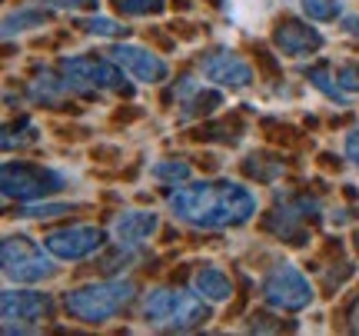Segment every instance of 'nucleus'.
I'll list each match as a JSON object with an SVG mask.
<instances>
[{"mask_svg": "<svg viewBox=\"0 0 359 336\" xmlns=\"http://www.w3.org/2000/svg\"><path fill=\"white\" fill-rule=\"evenodd\" d=\"M173 217L190 227L203 230H223V227H240L257 213V194L243 183H190L170 194Z\"/></svg>", "mask_w": 359, "mask_h": 336, "instance_id": "f257e3e1", "label": "nucleus"}, {"mask_svg": "<svg viewBox=\"0 0 359 336\" xmlns=\"http://www.w3.org/2000/svg\"><path fill=\"white\" fill-rule=\"evenodd\" d=\"M133 293L137 290L130 280H103V283H90L67 293L64 307L70 316H77L83 323H107L133 300Z\"/></svg>", "mask_w": 359, "mask_h": 336, "instance_id": "f03ea898", "label": "nucleus"}, {"mask_svg": "<svg viewBox=\"0 0 359 336\" xmlns=\"http://www.w3.org/2000/svg\"><path fill=\"white\" fill-rule=\"evenodd\" d=\"M206 300L190 290H154L143 300V320L160 330H190L203 323Z\"/></svg>", "mask_w": 359, "mask_h": 336, "instance_id": "7ed1b4c3", "label": "nucleus"}, {"mask_svg": "<svg viewBox=\"0 0 359 336\" xmlns=\"http://www.w3.org/2000/svg\"><path fill=\"white\" fill-rule=\"evenodd\" d=\"M4 276L11 283H40L53 276V260L43 257V250L34 240L11 236L4 240Z\"/></svg>", "mask_w": 359, "mask_h": 336, "instance_id": "20e7f679", "label": "nucleus"}, {"mask_svg": "<svg viewBox=\"0 0 359 336\" xmlns=\"http://www.w3.org/2000/svg\"><path fill=\"white\" fill-rule=\"evenodd\" d=\"M263 300L273 310H286V313L306 310L313 303V286H309V280L296 267L283 263V267H276L263 280Z\"/></svg>", "mask_w": 359, "mask_h": 336, "instance_id": "39448f33", "label": "nucleus"}, {"mask_svg": "<svg viewBox=\"0 0 359 336\" xmlns=\"http://www.w3.org/2000/svg\"><path fill=\"white\" fill-rule=\"evenodd\" d=\"M53 303L43 293H4V330L7 333H30L43 323V316H50Z\"/></svg>", "mask_w": 359, "mask_h": 336, "instance_id": "423d86ee", "label": "nucleus"}, {"mask_svg": "<svg viewBox=\"0 0 359 336\" xmlns=\"http://www.w3.org/2000/svg\"><path fill=\"white\" fill-rule=\"evenodd\" d=\"M64 80L70 90L90 93V90H114L123 83V74L110 60H90V57H74L64 60Z\"/></svg>", "mask_w": 359, "mask_h": 336, "instance_id": "0eeeda50", "label": "nucleus"}, {"mask_svg": "<svg viewBox=\"0 0 359 336\" xmlns=\"http://www.w3.org/2000/svg\"><path fill=\"white\" fill-rule=\"evenodd\" d=\"M110 60H114L123 74H130L133 80H140V83H163L170 74L167 60H160L156 53L143 51L137 43H116L114 51H110Z\"/></svg>", "mask_w": 359, "mask_h": 336, "instance_id": "6e6552de", "label": "nucleus"}, {"mask_svg": "<svg viewBox=\"0 0 359 336\" xmlns=\"http://www.w3.org/2000/svg\"><path fill=\"white\" fill-rule=\"evenodd\" d=\"M43 246L60 260H83V257L97 253V250L103 246V230L100 227H87V223L67 227V230L50 233V236L43 240Z\"/></svg>", "mask_w": 359, "mask_h": 336, "instance_id": "1a4fd4ad", "label": "nucleus"}, {"mask_svg": "<svg viewBox=\"0 0 359 336\" xmlns=\"http://www.w3.org/2000/svg\"><path fill=\"white\" fill-rule=\"evenodd\" d=\"M57 187H60V180L47 170L27 167V163H7L4 167V196L30 200V196H43L47 190H57Z\"/></svg>", "mask_w": 359, "mask_h": 336, "instance_id": "9d476101", "label": "nucleus"}, {"mask_svg": "<svg viewBox=\"0 0 359 336\" xmlns=\"http://www.w3.org/2000/svg\"><path fill=\"white\" fill-rule=\"evenodd\" d=\"M200 67H203L206 80H213L219 87L240 90V87H250V83H253V67L246 64L243 57H236V53H230V51L210 53Z\"/></svg>", "mask_w": 359, "mask_h": 336, "instance_id": "9b49d317", "label": "nucleus"}, {"mask_svg": "<svg viewBox=\"0 0 359 336\" xmlns=\"http://www.w3.org/2000/svg\"><path fill=\"white\" fill-rule=\"evenodd\" d=\"M156 227H160V217L154 210H127V213H120L114 220V236L120 246H133L150 240L156 233Z\"/></svg>", "mask_w": 359, "mask_h": 336, "instance_id": "f8f14e48", "label": "nucleus"}, {"mask_svg": "<svg viewBox=\"0 0 359 336\" xmlns=\"http://www.w3.org/2000/svg\"><path fill=\"white\" fill-rule=\"evenodd\" d=\"M273 43H276V51L286 53V57H306V53H313V51H320L323 47V34L316 30V27L290 20V24H283L280 30H276Z\"/></svg>", "mask_w": 359, "mask_h": 336, "instance_id": "ddd939ff", "label": "nucleus"}, {"mask_svg": "<svg viewBox=\"0 0 359 336\" xmlns=\"http://www.w3.org/2000/svg\"><path fill=\"white\" fill-rule=\"evenodd\" d=\"M286 4L290 0H226V17L243 30H263V24Z\"/></svg>", "mask_w": 359, "mask_h": 336, "instance_id": "4468645a", "label": "nucleus"}, {"mask_svg": "<svg viewBox=\"0 0 359 336\" xmlns=\"http://www.w3.org/2000/svg\"><path fill=\"white\" fill-rule=\"evenodd\" d=\"M177 100H180V116L183 120H190V116H200V114H210L213 107H219V93L210 90V87H203L200 80L193 77H183L177 87Z\"/></svg>", "mask_w": 359, "mask_h": 336, "instance_id": "2eb2a0df", "label": "nucleus"}, {"mask_svg": "<svg viewBox=\"0 0 359 336\" xmlns=\"http://www.w3.org/2000/svg\"><path fill=\"white\" fill-rule=\"evenodd\" d=\"M193 286H196V293H200L206 303H223V300H230V293H233V283L226 280V273H219L217 267L196 270Z\"/></svg>", "mask_w": 359, "mask_h": 336, "instance_id": "dca6fc26", "label": "nucleus"}, {"mask_svg": "<svg viewBox=\"0 0 359 336\" xmlns=\"http://www.w3.org/2000/svg\"><path fill=\"white\" fill-rule=\"evenodd\" d=\"M64 93H70L67 80L53 77V74H40V77L30 83V97H34L37 104H57Z\"/></svg>", "mask_w": 359, "mask_h": 336, "instance_id": "f3484780", "label": "nucleus"}, {"mask_svg": "<svg viewBox=\"0 0 359 336\" xmlns=\"http://www.w3.org/2000/svg\"><path fill=\"white\" fill-rule=\"evenodd\" d=\"M34 27H43V13H40V11H17V13H7V20H4V37L24 34V30H34Z\"/></svg>", "mask_w": 359, "mask_h": 336, "instance_id": "a211bd4d", "label": "nucleus"}, {"mask_svg": "<svg viewBox=\"0 0 359 336\" xmlns=\"http://www.w3.org/2000/svg\"><path fill=\"white\" fill-rule=\"evenodd\" d=\"M309 83L316 87V90H323L330 100H336V104H346V90L339 87V80H333L326 70H320V67H313V70H306Z\"/></svg>", "mask_w": 359, "mask_h": 336, "instance_id": "6ab92c4d", "label": "nucleus"}, {"mask_svg": "<svg viewBox=\"0 0 359 336\" xmlns=\"http://www.w3.org/2000/svg\"><path fill=\"white\" fill-rule=\"evenodd\" d=\"M150 177H156V180H170V183H180L190 177V167L187 163H177V160H160V163H154L150 167Z\"/></svg>", "mask_w": 359, "mask_h": 336, "instance_id": "aec40b11", "label": "nucleus"}, {"mask_svg": "<svg viewBox=\"0 0 359 336\" xmlns=\"http://www.w3.org/2000/svg\"><path fill=\"white\" fill-rule=\"evenodd\" d=\"M299 7H303V13L313 17V20H333L336 13L343 11L339 0H299Z\"/></svg>", "mask_w": 359, "mask_h": 336, "instance_id": "412c9836", "label": "nucleus"}, {"mask_svg": "<svg viewBox=\"0 0 359 336\" xmlns=\"http://www.w3.org/2000/svg\"><path fill=\"white\" fill-rule=\"evenodd\" d=\"M80 27L87 30V34H97V37H120L123 34V27L110 20V17H83Z\"/></svg>", "mask_w": 359, "mask_h": 336, "instance_id": "4be33fe9", "label": "nucleus"}, {"mask_svg": "<svg viewBox=\"0 0 359 336\" xmlns=\"http://www.w3.org/2000/svg\"><path fill=\"white\" fill-rule=\"evenodd\" d=\"M60 213H70V207L67 203H30V207L20 210V217H27V220H50Z\"/></svg>", "mask_w": 359, "mask_h": 336, "instance_id": "5701e85b", "label": "nucleus"}, {"mask_svg": "<svg viewBox=\"0 0 359 336\" xmlns=\"http://www.w3.org/2000/svg\"><path fill=\"white\" fill-rule=\"evenodd\" d=\"M116 7L123 13H137V17H143V13H160L163 7H167V0H116Z\"/></svg>", "mask_w": 359, "mask_h": 336, "instance_id": "b1692460", "label": "nucleus"}, {"mask_svg": "<svg viewBox=\"0 0 359 336\" xmlns=\"http://www.w3.org/2000/svg\"><path fill=\"white\" fill-rule=\"evenodd\" d=\"M336 80L343 90H359V64H343L336 70Z\"/></svg>", "mask_w": 359, "mask_h": 336, "instance_id": "393cba45", "label": "nucleus"}, {"mask_svg": "<svg viewBox=\"0 0 359 336\" xmlns=\"http://www.w3.org/2000/svg\"><path fill=\"white\" fill-rule=\"evenodd\" d=\"M37 4L60 7V11H77V7H90V4H97V0H37Z\"/></svg>", "mask_w": 359, "mask_h": 336, "instance_id": "a878e982", "label": "nucleus"}, {"mask_svg": "<svg viewBox=\"0 0 359 336\" xmlns=\"http://www.w3.org/2000/svg\"><path fill=\"white\" fill-rule=\"evenodd\" d=\"M346 156L353 160V167L359 170V127L349 130V137H346Z\"/></svg>", "mask_w": 359, "mask_h": 336, "instance_id": "bb28decb", "label": "nucleus"}, {"mask_svg": "<svg viewBox=\"0 0 359 336\" xmlns=\"http://www.w3.org/2000/svg\"><path fill=\"white\" fill-rule=\"evenodd\" d=\"M343 27H346V34L359 37V17H356V13H346V17H343Z\"/></svg>", "mask_w": 359, "mask_h": 336, "instance_id": "cd10ccee", "label": "nucleus"}, {"mask_svg": "<svg viewBox=\"0 0 359 336\" xmlns=\"http://www.w3.org/2000/svg\"><path fill=\"white\" fill-rule=\"evenodd\" d=\"M356 246H359V233H356Z\"/></svg>", "mask_w": 359, "mask_h": 336, "instance_id": "c85d7f7f", "label": "nucleus"}]
</instances>
